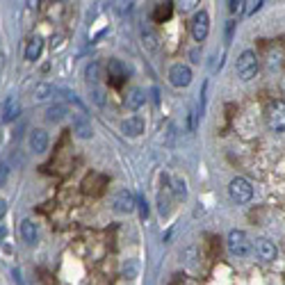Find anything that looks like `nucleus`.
<instances>
[{"label":"nucleus","mask_w":285,"mask_h":285,"mask_svg":"<svg viewBox=\"0 0 285 285\" xmlns=\"http://www.w3.org/2000/svg\"><path fill=\"white\" fill-rule=\"evenodd\" d=\"M173 192H176L178 199H187V183L180 176L173 178Z\"/></svg>","instance_id":"obj_22"},{"label":"nucleus","mask_w":285,"mask_h":285,"mask_svg":"<svg viewBox=\"0 0 285 285\" xmlns=\"http://www.w3.org/2000/svg\"><path fill=\"white\" fill-rule=\"evenodd\" d=\"M144 119L142 117H128L121 124V133L126 135V137H140L142 133H144Z\"/></svg>","instance_id":"obj_11"},{"label":"nucleus","mask_w":285,"mask_h":285,"mask_svg":"<svg viewBox=\"0 0 285 285\" xmlns=\"http://www.w3.org/2000/svg\"><path fill=\"white\" fill-rule=\"evenodd\" d=\"M128 76H130V71H128V66H126L121 59H110V64H108V78H110V82H112L114 87H121Z\"/></svg>","instance_id":"obj_9"},{"label":"nucleus","mask_w":285,"mask_h":285,"mask_svg":"<svg viewBox=\"0 0 285 285\" xmlns=\"http://www.w3.org/2000/svg\"><path fill=\"white\" fill-rule=\"evenodd\" d=\"M57 92H59V89L55 85H48V82H39V85L34 87V101H48V98H53Z\"/></svg>","instance_id":"obj_18"},{"label":"nucleus","mask_w":285,"mask_h":285,"mask_svg":"<svg viewBox=\"0 0 285 285\" xmlns=\"http://www.w3.org/2000/svg\"><path fill=\"white\" fill-rule=\"evenodd\" d=\"M171 11H173V2H160V5H155V11H153V21L155 23L169 21Z\"/></svg>","instance_id":"obj_19"},{"label":"nucleus","mask_w":285,"mask_h":285,"mask_svg":"<svg viewBox=\"0 0 285 285\" xmlns=\"http://www.w3.org/2000/svg\"><path fill=\"white\" fill-rule=\"evenodd\" d=\"M144 46L148 50H155L157 48V41H155V34H151V32H144Z\"/></svg>","instance_id":"obj_24"},{"label":"nucleus","mask_w":285,"mask_h":285,"mask_svg":"<svg viewBox=\"0 0 285 285\" xmlns=\"http://www.w3.org/2000/svg\"><path fill=\"white\" fill-rule=\"evenodd\" d=\"M112 208L121 215H128L137 208V199H135V194L128 192V189H121V192L114 194V201H112Z\"/></svg>","instance_id":"obj_5"},{"label":"nucleus","mask_w":285,"mask_h":285,"mask_svg":"<svg viewBox=\"0 0 285 285\" xmlns=\"http://www.w3.org/2000/svg\"><path fill=\"white\" fill-rule=\"evenodd\" d=\"M137 205H140V217L142 219H146V217H148V203L142 199V201H137Z\"/></svg>","instance_id":"obj_28"},{"label":"nucleus","mask_w":285,"mask_h":285,"mask_svg":"<svg viewBox=\"0 0 285 285\" xmlns=\"http://www.w3.org/2000/svg\"><path fill=\"white\" fill-rule=\"evenodd\" d=\"M21 237H23V242H25V244L34 247V244H37V240H39L37 224H34V221H30V219L23 221V224H21Z\"/></svg>","instance_id":"obj_14"},{"label":"nucleus","mask_w":285,"mask_h":285,"mask_svg":"<svg viewBox=\"0 0 285 285\" xmlns=\"http://www.w3.org/2000/svg\"><path fill=\"white\" fill-rule=\"evenodd\" d=\"M244 5H247V9H244V11H247V14H253V11H258L265 2H263V0H251V2H244Z\"/></svg>","instance_id":"obj_25"},{"label":"nucleus","mask_w":285,"mask_h":285,"mask_svg":"<svg viewBox=\"0 0 285 285\" xmlns=\"http://www.w3.org/2000/svg\"><path fill=\"white\" fill-rule=\"evenodd\" d=\"M101 71H103L101 62H98V59H92V62L87 64V69H85V78L89 82H98L101 80Z\"/></svg>","instance_id":"obj_20"},{"label":"nucleus","mask_w":285,"mask_h":285,"mask_svg":"<svg viewBox=\"0 0 285 285\" xmlns=\"http://www.w3.org/2000/svg\"><path fill=\"white\" fill-rule=\"evenodd\" d=\"M228 9H231V11H242L244 2H242V0H231V2H228Z\"/></svg>","instance_id":"obj_29"},{"label":"nucleus","mask_w":285,"mask_h":285,"mask_svg":"<svg viewBox=\"0 0 285 285\" xmlns=\"http://www.w3.org/2000/svg\"><path fill=\"white\" fill-rule=\"evenodd\" d=\"M121 274L128 281L137 279V276H140V263H137V260H126L124 267H121Z\"/></svg>","instance_id":"obj_21"},{"label":"nucleus","mask_w":285,"mask_h":285,"mask_svg":"<svg viewBox=\"0 0 285 285\" xmlns=\"http://www.w3.org/2000/svg\"><path fill=\"white\" fill-rule=\"evenodd\" d=\"M41 53H43V39L39 34L37 37H30V41L25 46V59L27 62H37L41 57Z\"/></svg>","instance_id":"obj_13"},{"label":"nucleus","mask_w":285,"mask_h":285,"mask_svg":"<svg viewBox=\"0 0 285 285\" xmlns=\"http://www.w3.org/2000/svg\"><path fill=\"white\" fill-rule=\"evenodd\" d=\"M7 178H9V167H7V164H0V187L7 183Z\"/></svg>","instance_id":"obj_26"},{"label":"nucleus","mask_w":285,"mask_h":285,"mask_svg":"<svg viewBox=\"0 0 285 285\" xmlns=\"http://www.w3.org/2000/svg\"><path fill=\"white\" fill-rule=\"evenodd\" d=\"M144 103H146V92L144 89H140V87L130 89V94L126 96V105H128V110H140Z\"/></svg>","instance_id":"obj_16"},{"label":"nucleus","mask_w":285,"mask_h":285,"mask_svg":"<svg viewBox=\"0 0 285 285\" xmlns=\"http://www.w3.org/2000/svg\"><path fill=\"white\" fill-rule=\"evenodd\" d=\"M210 32V16L205 11H196L192 18V37L194 41H205Z\"/></svg>","instance_id":"obj_6"},{"label":"nucleus","mask_w":285,"mask_h":285,"mask_svg":"<svg viewBox=\"0 0 285 285\" xmlns=\"http://www.w3.org/2000/svg\"><path fill=\"white\" fill-rule=\"evenodd\" d=\"M2 121L5 124H9V121H14V119L21 114V105H18V101L16 98H7L5 101V105H2Z\"/></svg>","instance_id":"obj_15"},{"label":"nucleus","mask_w":285,"mask_h":285,"mask_svg":"<svg viewBox=\"0 0 285 285\" xmlns=\"http://www.w3.org/2000/svg\"><path fill=\"white\" fill-rule=\"evenodd\" d=\"M228 196H231L235 203H249L253 196V187L251 183H249L247 178L237 176L231 180V185H228Z\"/></svg>","instance_id":"obj_4"},{"label":"nucleus","mask_w":285,"mask_h":285,"mask_svg":"<svg viewBox=\"0 0 285 285\" xmlns=\"http://www.w3.org/2000/svg\"><path fill=\"white\" fill-rule=\"evenodd\" d=\"M5 210H7V203H5V201H2V199H0V217L5 215Z\"/></svg>","instance_id":"obj_31"},{"label":"nucleus","mask_w":285,"mask_h":285,"mask_svg":"<svg viewBox=\"0 0 285 285\" xmlns=\"http://www.w3.org/2000/svg\"><path fill=\"white\" fill-rule=\"evenodd\" d=\"M185 256H187V265L189 267H194V265H196V249L189 247L187 251H185Z\"/></svg>","instance_id":"obj_27"},{"label":"nucleus","mask_w":285,"mask_h":285,"mask_svg":"<svg viewBox=\"0 0 285 285\" xmlns=\"http://www.w3.org/2000/svg\"><path fill=\"white\" fill-rule=\"evenodd\" d=\"M73 133H76L78 140H92L94 135V126L89 121L85 112H76L73 114Z\"/></svg>","instance_id":"obj_8"},{"label":"nucleus","mask_w":285,"mask_h":285,"mask_svg":"<svg viewBox=\"0 0 285 285\" xmlns=\"http://www.w3.org/2000/svg\"><path fill=\"white\" fill-rule=\"evenodd\" d=\"M27 144H30V151L43 153L46 148H48V133H46V130H32V133H30V140H27Z\"/></svg>","instance_id":"obj_12"},{"label":"nucleus","mask_w":285,"mask_h":285,"mask_svg":"<svg viewBox=\"0 0 285 285\" xmlns=\"http://www.w3.org/2000/svg\"><path fill=\"white\" fill-rule=\"evenodd\" d=\"M256 73H258V57L253 50H244L237 57V76H240V80L249 82L256 78Z\"/></svg>","instance_id":"obj_3"},{"label":"nucleus","mask_w":285,"mask_h":285,"mask_svg":"<svg viewBox=\"0 0 285 285\" xmlns=\"http://www.w3.org/2000/svg\"><path fill=\"white\" fill-rule=\"evenodd\" d=\"M226 244H228L231 256H235V258H249L253 251V242L249 240V235L244 231H237V228L228 233Z\"/></svg>","instance_id":"obj_1"},{"label":"nucleus","mask_w":285,"mask_h":285,"mask_svg":"<svg viewBox=\"0 0 285 285\" xmlns=\"http://www.w3.org/2000/svg\"><path fill=\"white\" fill-rule=\"evenodd\" d=\"M5 235H7V228H5V226H0V240H2Z\"/></svg>","instance_id":"obj_32"},{"label":"nucleus","mask_w":285,"mask_h":285,"mask_svg":"<svg viewBox=\"0 0 285 285\" xmlns=\"http://www.w3.org/2000/svg\"><path fill=\"white\" fill-rule=\"evenodd\" d=\"M169 82L173 87H187L192 82V69L187 64H173L169 69Z\"/></svg>","instance_id":"obj_10"},{"label":"nucleus","mask_w":285,"mask_h":285,"mask_svg":"<svg viewBox=\"0 0 285 285\" xmlns=\"http://www.w3.org/2000/svg\"><path fill=\"white\" fill-rule=\"evenodd\" d=\"M92 101L96 103V105H105V92H103L101 87H94L92 89Z\"/></svg>","instance_id":"obj_23"},{"label":"nucleus","mask_w":285,"mask_h":285,"mask_svg":"<svg viewBox=\"0 0 285 285\" xmlns=\"http://www.w3.org/2000/svg\"><path fill=\"white\" fill-rule=\"evenodd\" d=\"M66 114H69V110H66L64 103H55V105H50V108L46 110V119H48L50 124H59V121H64Z\"/></svg>","instance_id":"obj_17"},{"label":"nucleus","mask_w":285,"mask_h":285,"mask_svg":"<svg viewBox=\"0 0 285 285\" xmlns=\"http://www.w3.org/2000/svg\"><path fill=\"white\" fill-rule=\"evenodd\" d=\"M194 5H196V2H183V5H180V7H183V9L187 11V9H194Z\"/></svg>","instance_id":"obj_30"},{"label":"nucleus","mask_w":285,"mask_h":285,"mask_svg":"<svg viewBox=\"0 0 285 285\" xmlns=\"http://www.w3.org/2000/svg\"><path fill=\"white\" fill-rule=\"evenodd\" d=\"M253 249H256V256H258L260 260H265V263H274L276 256H279L276 244L272 242V240H267V237H258L256 244H253Z\"/></svg>","instance_id":"obj_7"},{"label":"nucleus","mask_w":285,"mask_h":285,"mask_svg":"<svg viewBox=\"0 0 285 285\" xmlns=\"http://www.w3.org/2000/svg\"><path fill=\"white\" fill-rule=\"evenodd\" d=\"M267 126L274 135H285V101H272L267 105Z\"/></svg>","instance_id":"obj_2"}]
</instances>
